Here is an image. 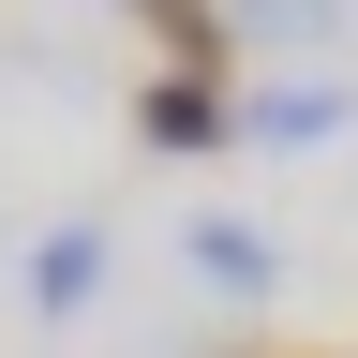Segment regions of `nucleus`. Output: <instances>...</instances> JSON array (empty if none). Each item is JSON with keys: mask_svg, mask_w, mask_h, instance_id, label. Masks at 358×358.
Returning a JSON list of instances; mask_svg holds the SVG:
<instances>
[{"mask_svg": "<svg viewBox=\"0 0 358 358\" xmlns=\"http://www.w3.org/2000/svg\"><path fill=\"white\" fill-rule=\"evenodd\" d=\"M150 150H224V134H239V105H224V75H150Z\"/></svg>", "mask_w": 358, "mask_h": 358, "instance_id": "obj_1", "label": "nucleus"}, {"mask_svg": "<svg viewBox=\"0 0 358 358\" xmlns=\"http://www.w3.org/2000/svg\"><path fill=\"white\" fill-rule=\"evenodd\" d=\"M134 15L164 30V60H179V75H224V0H134Z\"/></svg>", "mask_w": 358, "mask_h": 358, "instance_id": "obj_2", "label": "nucleus"}, {"mask_svg": "<svg viewBox=\"0 0 358 358\" xmlns=\"http://www.w3.org/2000/svg\"><path fill=\"white\" fill-rule=\"evenodd\" d=\"M329 120H343V90H329V75H299V90H268V120H254V134H284V150H313Z\"/></svg>", "mask_w": 358, "mask_h": 358, "instance_id": "obj_3", "label": "nucleus"}, {"mask_svg": "<svg viewBox=\"0 0 358 358\" xmlns=\"http://www.w3.org/2000/svg\"><path fill=\"white\" fill-rule=\"evenodd\" d=\"M194 268H209V284H268V239H254V224H194Z\"/></svg>", "mask_w": 358, "mask_h": 358, "instance_id": "obj_4", "label": "nucleus"}, {"mask_svg": "<svg viewBox=\"0 0 358 358\" xmlns=\"http://www.w3.org/2000/svg\"><path fill=\"white\" fill-rule=\"evenodd\" d=\"M90 268H105V254H90V224H60V254L30 268V299H45V313H75V299H90Z\"/></svg>", "mask_w": 358, "mask_h": 358, "instance_id": "obj_5", "label": "nucleus"}, {"mask_svg": "<svg viewBox=\"0 0 358 358\" xmlns=\"http://www.w3.org/2000/svg\"><path fill=\"white\" fill-rule=\"evenodd\" d=\"M254 358H313V343H254Z\"/></svg>", "mask_w": 358, "mask_h": 358, "instance_id": "obj_6", "label": "nucleus"}]
</instances>
